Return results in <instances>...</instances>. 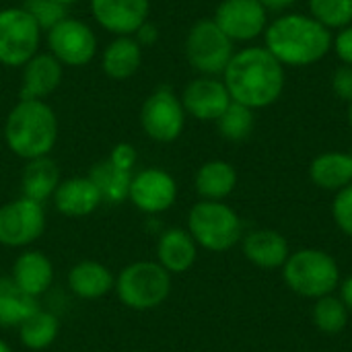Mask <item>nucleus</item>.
Returning <instances> with one entry per match:
<instances>
[{"label": "nucleus", "mask_w": 352, "mask_h": 352, "mask_svg": "<svg viewBox=\"0 0 352 352\" xmlns=\"http://www.w3.org/2000/svg\"><path fill=\"white\" fill-rule=\"evenodd\" d=\"M107 161L113 163L116 167H120V169L132 173L134 167H136V163H138V153H136V148H134L130 142H118V144L111 148Z\"/></svg>", "instance_id": "72a5a7b5"}, {"label": "nucleus", "mask_w": 352, "mask_h": 352, "mask_svg": "<svg viewBox=\"0 0 352 352\" xmlns=\"http://www.w3.org/2000/svg\"><path fill=\"white\" fill-rule=\"evenodd\" d=\"M47 52L64 68H80L97 56V35L80 19L66 16L54 29L47 31Z\"/></svg>", "instance_id": "9b49d317"}, {"label": "nucleus", "mask_w": 352, "mask_h": 352, "mask_svg": "<svg viewBox=\"0 0 352 352\" xmlns=\"http://www.w3.org/2000/svg\"><path fill=\"white\" fill-rule=\"evenodd\" d=\"M212 21L233 43H250L264 35L270 19L258 0H221Z\"/></svg>", "instance_id": "f8f14e48"}, {"label": "nucleus", "mask_w": 352, "mask_h": 352, "mask_svg": "<svg viewBox=\"0 0 352 352\" xmlns=\"http://www.w3.org/2000/svg\"><path fill=\"white\" fill-rule=\"evenodd\" d=\"M194 188L202 200L225 202L237 188V171L223 159L206 161L194 177Z\"/></svg>", "instance_id": "5701e85b"}, {"label": "nucleus", "mask_w": 352, "mask_h": 352, "mask_svg": "<svg viewBox=\"0 0 352 352\" xmlns=\"http://www.w3.org/2000/svg\"><path fill=\"white\" fill-rule=\"evenodd\" d=\"M264 47L285 68L314 66L332 52V31L311 14L289 12L268 23Z\"/></svg>", "instance_id": "f03ea898"}, {"label": "nucleus", "mask_w": 352, "mask_h": 352, "mask_svg": "<svg viewBox=\"0 0 352 352\" xmlns=\"http://www.w3.org/2000/svg\"><path fill=\"white\" fill-rule=\"evenodd\" d=\"M54 264L39 250H25L12 264L10 278L33 299H39L54 285Z\"/></svg>", "instance_id": "6ab92c4d"}, {"label": "nucleus", "mask_w": 352, "mask_h": 352, "mask_svg": "<svg viewBox=\"0 0 352 352\" xmlns=\"http://www.w3.org/2000/svg\"><path fill=\"white\" fill-rule=\"evenodd\" d=\"M309 14L330 31L352 25V0H307Z\"/></svg>", "instance_id": "7c9ffc66"}, {"label": "nucleus", "mask_w": 352, "mask_h": 352, "mask_svg": "<svg viewBox=\"0 0 352 352\" xmlns=\"http://www.w3.org/2000/svg\"><path fill=\"white\" fill-rule=\"evenodd\" d=\"M188 231L198 243L214 254L229 252L243 239L239 214L225 202L200 200L188 212Z\"/></svg>", "instance_id": "423d86ee"}, {"label": "nucleus", "mask_w": 352, "mask_h": 352, "mask_svg": "<svg viewBox=\"0 0 352 352\" xmlns=\"http://www.w3.org/2000/svg\"><path fill=\"white\" fill-rule=\"evenodd\" d=\"M188 64L202 76H221L235 54V43L212 19L196 21L184 41Z\"/></svg>", "instance_id": "0eeeda50"}, {"label": "nucleus", "mask_w": 352, "mask_h": 352, "mask_svg": "<svg viewBox=\"0 0 352 352\" xmlns=\"http://www.w3.org/2000/svg\"><path fill=\"white\" fill-rule=\"evenodd\" d=\"M120 303L134 311L161 307L171 295V274L151 260H136L120 270L113 287Z\"/></svg>", "instance_id": "39448f33"}, {"label": "nucleus", "mask_w": 352, "mask_h": 352, "mask_svg": "<svg viewBox=\"0 0 352 352\" xmlns=\"http://www.w3.org/2000/svg\"><path fill=\"white\" fill-rule=\"evenodd\" d=\"M0 352H12V349H10V346H8V344L2 340V338H0Z\"/></svg>", "instance_id": "a19ab883"}, {"label": "nucleus", "mask_w": 352, "mask_h": 352, "mask_svg": "<svg viewBox=\"0 0 352 352\" xmlns=\"http://www.w3.org/2000/svg\"><path fill=\"white\" fill-rule=\"evenodd\" d=\"M351 155H352V153H351Z\"/></svg>", "instance_id": "37998d69"}, {"label": "nucleus", "mask_w": 352, "mask_h": 352, "mask_svg": "<svg viewBox=\"0 0 352 352\" xmlns=\"http://www.w3.org/2000/svg\"><path fill=\"white\" fill-rule=\"evenodd\" d=\"M349 307L344 305V301L340 297L334 295H326L322 299H316L314 309H311V320L314 326L324 332V334H340L346 324H349Z\"/></svg>", "instance_id": "c756f323"}, {"label": "nucleus", "mask_w": 352, "mask_h": 352, "mask_svg": "<svg viewBox=\"0 0 352 352\" xmlns=\"http://www.w3.org/2000/svg\"><path fill=\"white\" fill-rule=\"evenodd\" d=\"M332 217L336 227L352 237V184L342 188L340 192H336L334 202H332Z\"/></svg>", "instance_id": "473e14b6"}, {"label": "nucleus", "mask_w": 352, "mask_h": 352, "mask_svg": "<svg viewBox=\"0 0 352 352\" xmlns=\"http://www.w3.org/2000/svg\"><path fill=\"white\" fill-rule=\"evenodd\" d=\"M198 258V243L188 229L171 227L159 233L157 239V262L173 276L188 272Z\"/></svg>", "instance_id": "aec40b11"}, {"label": "nucleus", "mask_w": 352, "mask_h": 352, "mask_svg": "<svg viewBox=\"0 0 352 352\" xmlns=\"http://www.w3.org/2000/svg\"><path fill=\"white\" fill-rule=\"evenodd\" d=\"M349 126H351V130H352V103H349Z\"/></svg>", "instance_id": "79ce46f5"}, {"label": "nucleus", "mask_w": 352, "mask_h": 352, "mask_svg": "<svg viewBox=\"0 0 352 352\" xmlns=\"http://www.w3.org/2000/svg\"><path fill=\"white\" fill-rule=\"evenodd\" d=\"M340 299L344 301V305L349 307V311H352V274L340 283Z\"/></svg>", "instance_id": "58836bf2"}, {"label": "nucleus", "mask_w": 352, "mask_h": 352, "mask_svg": "<svg viewBox=\"0 0 352 352\" xmlns=\"http://www.w3.org/2000/svg\"><path fill=\"white\" fill-rule=\"evenodd\" d=\"M95 23L116 35H134L151 14V0H89Z\"/></svg>", "instance_id": "4468645a"}, {"label": "nucleus", "mask_w": 352, "mask_h": 352, "mask_svg": "<svg viewBox=\"0 0 352 352\" xmlns=\"http://www.w3.org/2000/svg\"><path fill=\"white\" fill-rule=\"evenodd\" d=\"M280 270L285 285L305 299H322L340 287L338 262L324 250H299L289 256Z\"/></svg>", "instance_id": "20e7f679"}, {"label": "nucleus", "mask_w": 352, "mask_h": 352, "mask_svg": "<svg viewBox=\"0 0 352 352\" xmlns=\"http://www.w3.org/2000/svg\"><path fill=\"white\" fill-rule=\"evenodd\" d=\"M58 140V118L47 101L19 99L4 122V142L23 161L50 157Z\"/></svg>", "instance_id": "7ed1b4c3"}, {"label": "nucleus", "mask_w": 352, "mask_h": 352, "mask_svg": "<svg viewBox=\"0 0 352 352\" xmlns=\"http://www.w3.org/2000/svg\"><path fill=\"white\" fill-rule=\"evenodd\" d=\"M311 182L328 192H340L352 184V155L351 153H322L309 165Z\"/></svg>", "instance_id": "b1692460"}, {"label": "nucleus", "mask_w": 352, "mask_h": 352, "mask_svg": "<svg viewBox=\"0 0 352 352\" xmlns=\"http://www.w3.org/2000/svg\"><path fill=\"white\" fill-rule=\"evenodd\" d=\"M47 217L43 204L25 196L8 200L0 206V245L29 248L45 231Z\"/></svg>", "instance_id": "9d476101"}, {"label": "nucleus", "mask_w": 352, "mask_h": 352, "mask_svg": "<svg viewBox=\"0 0 352 352\" xmlns=\"http://www.w3.org/2000/svg\"><path fill=\"white\" fill-rule=\"evenodd\" d=\"M142 64V47L134 35H122L111 39L101 52V68L111 80L132 78Z\"/></svg>", "instance_id": "4be33fe9"}, {"label": "nucleus", "mask_w": 352, "mask_h": 352, "mask_svg": "<svg viewBox=\"0 0 352 352\" xmlns=\"http://www.w3.org/2000/svg\"><path fill=\"white\" fill-rule=\"evenodd\" d=\"M41 29L23 6H6L0 10V64L6 68H23L39 54Z\"/></svg>", "instance_id": "6e6552de"}, {"label": "nucleus", "mask_w": 352, "mask_h": 352, "mask_svg": "<svg viewBox=\"0 0 352 352\" xmlns=\"http://www.w3.org/2000/svg\"><path fill=\"white\" fill-rule=\"evenodd\" d=\"M134 39L140 43L142 50H144V47H151V45H155V43L159 41V27H157L155 23L146 21V23L134 33Z\"/></svg>", "instance_id": "e433bc0d"}, {"label": "nucleus", "mask_w": 352, "mask_h": 352, "mask_svg": "<svg viewBox=\"0 0 352 352\" xmlns=\"http://www.w3.org/2000/svg\"><path fill=\"white\" fill-rule=\"evenodd\" d=\"M186 109L179 95L169 87L155 89L140 107L142 132L161 144L175 142L186 128Z\"/></svg>", "instance_id": "1a4fd4ad"}, {"label": "nucleus", "mask_w": 352, "mask_h": 352, "mask_svg": "<svg viewBox=\"0 0 352 352\" xmlns=\"http://www.w3.org/2000/svg\"><path fill=\"white\" fill-rule=\"evenodd\" d=\"M60 182L62 177H60V169L56 161L50 157H39V159L27 161L23 175H21V190L25 198L45 204L54 196Z\"/></svg>", "instance_id": "393cba45"}, {"label": "nucleus", "mask_w": 352, "mask_h": 352, "mask_svg": "<svg viewBox=\"0 0 352 352\" xmlns=\"http://www.w3.org/2000/svg\"><path fill=\"white\" fill-rule=\"evenodd\" d=\"M56 2H60L62 6H66V8H68V6H72V4H76L78 0H56Z\"/></svg>", "instance_id": "ea45409f"}, {"label": "nucleus", "mask_w": 352, "mask_h": 352, "mask_svg": "<svg viewBox=\"0 0 352 352\" xmlns=\"http://www.w3.org/2000/svg\"><path fill=\"white\" fill-rule=\"evenodd\" d=\"M19 340L25 349L33 352L50 349L60 334V320L56 314L45 309H35L19 328Z\"/></svg>", "instance_id": "cd10ccee"}, {"label": "nucleus", "mask_w": 352, "mask_h": 352, "mask_svg": "<svg viewBox=\"0 0 352 352\" xmlns=\"http://www.w3.org/2000/svg\"><path fill=\"white\" fill-rule=\"evenodd\" d=\"M132 175L134 173L116 167L107 159L101 161V163H95L91 167V171H89V177L95 184V188L99 190L103 204H122V202H126L128 196H130Z\"/></svg>", "instance_id": "bb28decb"}, {"label": "nucleus", "mask_w": 352, "mask_h": 352, "mask_svg": "<svg viewBox=\"0 0 352 352\" xmlns=\"http://www.w3.org/2000/svg\"><path fill=\"white\" fill-rule=\"evenodd\" d=\"M243 256L262 270H276L283 268L291 256L289 241L283 233L274 229H258L250 231L241 239Z\"/></svg>", "instance_id": "a211bd4d"}, {"label": "nucleus", "mask_w": 352, "mask_h": 352, "mask_svg": "<svg viewBox=\"0 0 352 352\" xmlns=\"http://www.w3.org/2000/svg\"><path fill=\"white\" fill-rule=\"evenodd\" d=\"M23 8L37 23V27L45 33L68 16V8L56 0H25Z\"/></svg>", "instance_id": "2f4dec72"}, {"label": "nucleus", "mask_w": 352, "mask_h": 352, "mask_svg": "<svg viewBox=\"0 0 352 352\" xmlns=\"http://www.w3.org/2000/svg\"><path fill=\"white\" fill-rule=\"evenodd\" d=\"M52 202L60 214L70 217V219L89 217L103 204L101 194L89 175H74V177L62 179L52 196Z\"/></svg>", "instance_id": "f3484780"}, {"label": "nucleus", "mask_w": 352, "mask_h": 352, "mask_svg": "<svg viewBox=\"0 0 352 352\" xmlns=\"http://www.w3.org/2000/svg\"><path fill=\"white\" fill-rule=\"evenodd\" d=\"M332 91L340 101L352 103V66H338L332 74Z\"/></svg>", "instance_id": "f704fd0d"}, {"label": "nucleus", "mask_w": 352, "mask_h": 352, "mask_svg": "<svg viewBox=\"0 0 352 352\" xmlns=\"http://www.w3.org/2000/svg\"><path fill=\"white\" fill-rule=\"evenodd\" d=\"M256 128V111L231 101V105L223 111V116L217 120L219 134L229 142H243L252 136Z\"/></svg>", "instance_id": "c85d7f7f"}, {"label": "nucleus", "mask_w": 352, "mask_h": 352, "mask_svg": "<svg viewBox=\"0 0 352 352\" xmlns=\"http://www.w3.org/2000/svg\"><path fill=\"white\" fill-rule=\"evenodd\" d=\"M35 309L37 299L29 297L12 278L0 276V328H19Z\"/></svg>", "instance_id": "a878e982"}, {"label": "nucleus", "mask_w": 352, "mask_h": 352, "mask_svg": "<svg viewBox=\"0 0 352 352\" xmlns=\"http://www.w3.org/2000/svg\"><path fill=\"white\" fill-rule=\"evenodd\" d=\"M221 78L231 101L254 111L274 105L287 82L285 66L264 45H248L235 52Z\"/></svg>", "instance_id": "f257e3e1"}, {"label": "nucleus", "mask_w": 352, "mask_h": 352, "mask_svg": "<svg viewBox=\"0 0 352 352\" xmlns=\"http://www.w3.org/2000/svg\"><path fill=\"white\" fill-rule=\"evenodd\" d=\"M182 105L186 113L200 122H217L231 105V95L219 76H196L182 93Z\"/></svg>", "instance_id": "2eb2a0df"}, {"label": "nucleus", "mask_w": 352, "mask_h": 352, "mask_svg": "<svg viewBox=\"0 0 352 352\" xmlns=\"http://www.w3.org/2000/svg\"><path fill=\"white\" fill-rule=\"evenodd\" d=\"M268 12L272 10V12H283V10H287L289 6H293L297 0H258Z\"/></svg>", "instance_id": "4c0bfd02"}, {"label": "nucleus", "mask_w": 352, "mask_h": 352, "mask_svg": "<svg viewBox=\"0 0 352 352\" xmlns=\"http://www.w3.org/2000/svg\"><path fill=\"white\" fill-rule=\"evenodd\" d=\"M62 76H64V66L50 52L43 54L39 52L23 66L19 97L45 101L60 87Z\"/></svg>", "instance_id": "dca6fc26"}, {"label": "nucleus", "mask_w": 352, "mask_h": 352, "mask_svg": "<svg viewBox=\"0 0 352 352\" xmlns=\"http://www.w3.org/2000/svg\"><path fill=\"white\" fill-rule=\"evenodd\" d=\"M128 200L148 217L163 214L177 200V182L161 167L140 169L132 175Z\"/></svg>", "instance_id": "ddd939ff"}, {"label": "nucleus", "mask_w": 352, "mask_h": 352, "mask_svg": "<svg viewBox=\"0 0 352 352\" xmlns=\"http://www.w3.org/2000/svg\"><path fill=\"white\" fill-rule=\"evenodd\" d=\"M113 272L97 260H80L68 270V289L82 301L103 299L113 291Z\"/></svg>", "instance_id": "412c9836"}, {"label": "nucleus", "mask_w": 352, "mask_h": 352, "mask_svg": "<svg viewBox=\"0 0 352 352\" xmlns=\"http://www.w3.org/2000/svg\"><path fill=\"white\" fill-rule=\"evenodd\" d=\"M332 52L342 64L352 66V25L338 29V33L332 35Z\"/></svg>", "instance_id": "c9c22d12"}]
</instances>
